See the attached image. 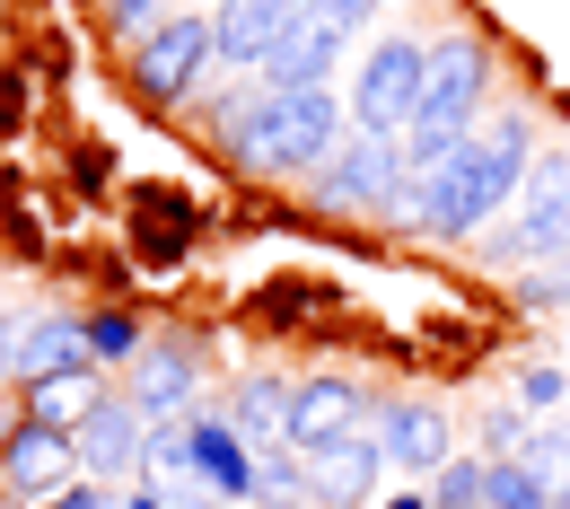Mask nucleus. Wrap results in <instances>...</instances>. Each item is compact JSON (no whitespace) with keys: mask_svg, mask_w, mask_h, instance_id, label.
I'll use <instances>...</instances> for the list:
<instances>
[{"mask_svg":"<svg viewBox=\"0 0 570 509\" xmlns=\"http://www.w3.org/2000/svg\"><path fill=\"white\" fill-rule=\"evenodd\" d=\"M368 413H377V395H368L360 378L316 369V378H298V395H289V448L316 457V448H334V439L368 431Z\"/></svg>","mask_w":570,"mask_h":509,"instance_id":"obj_8","label":"nucleus"},{"mask_svg":"<svg viewBox=\"0 0 570 509\" xmlns=\"http://www.w3.org/2000/svg\"><path fill=\"white\" fill-rule=\"evenodd\" d=\"M194 386H203L194 343H176V334H167V343H141V352H132V386H124V395L141 404L149 422H176V413L194 404Z\"/></svg>","mask_w":570,"mask_h":509,"instance_id":"obj_15","label":"nucleus"},{"mask_svg":"<svg viewBox=\"0 0 570 509\" xmlns=\"http://www.w3.org/2000/svg\"><path fill=\"white\" fill-rule=\"evenodd\" d=\"M53 509H124L106 483H71V492H53Z\"/></svg>","mask_w":570,"mask_h":509,"instance_id":"obj_31","label":"nucleus"},{"mask_svg":"<svg viewBox=\"0 0 570 509\" xmlns=\"http://www.w3.org/2000/svg\"><path fill=\"white\" fill-rule=\"evenodd\" d=\"M404 185H413V167H404V141H386V133L334 141V158L307 176V194H316L325 212H343V219H377Z\"/></svg>","mask_w":570,"mask_h":509,"instance_id":"obj_4","label":"nucleus"},{"mask_svg":"<svg viewBox=\"0 0 570 509\" xmlns=\"http://www.w3.org/2000/svg\"><path fill=\"white\" fill-rule=\"evenodd\" d=\"M298 9H307V0H298Z\"/></svg>","mask_w":570,"mask_h":509,"instance_id":"obj_38","label":"nucleus"},{"mask_svg":"<svg viewBox=\"0 0 570 509\" xmlns=\"http://www.w3.org/2000/svg\"><path fill=\"white\" fill-rule=\"evenodd\" d=\"M167 18H176L167 0H106V27H115V36H132V45H141V36H158Z\"/></svg>","mask_w":570,"mask_h":509,"instance_id":"obj_28","label":"nucleus"},{"mask_svg":"<svg viewBox=\"0 0 570 509\" xmlns=\"http://www.w3.org/2000/svg\"><path fill=\"white\" fill-rule=\"evenodd\" d=\"M518 404H527V413H544V404H562V369H553V361L518 369Z\"/></svg>","mask_w":570,"mask_h":509,"instance_id":"obj_29","label":"nucleus"},{"mask_svg":"<svg viewBox=\"0 0 570 509\" xmlns=\"http://www.w3.org/2000/svg\"><path fill=\"white\" fill-rule=\"evenodd\" d=\"M79 466L88 483H115V474H149V413L132 395H97V413L79 422Z\"/></svg>","mask_w":570,"mask_h":509,"instance_id":"obj_9","label":"nucleus"},{"mask_svg":"<svg viewBox=\"0 0 570 509\" xmlns=\"http://www.w3.org/2000/svg\"><path fill=\"white\" fill-rule=\"evenodd\" d=\"M368 422H377V448H386V466H404V474H439V466L456 457V439H448V413H439V404H422V395H395V404H377Z\"/></svg>","mask_w":570,"mask_h":509,"instance_id":"obj_12","label":"nucleus"},{"mask_svg":"<svg viewBox=\"0 0 570 509\" xmlns=\"http://www.w3.org/2000/svg\"><path fill=\"white\" fill-rule=\"evenodd\" d=\"M149 483H167V492L203 483V474H194V431H185V422H149Z\"/></svg>","mask_w":570,"mask_h":509,"instance_id":"obj_22","label":"nucleus"},{"mask_svg":"<svg viewBox=\"0 0 570 509\" xmlns=\"http://www.w3.org/2000/svg\"><path fill=\"white\" fill-rule=\"evenodd\" d=\"M553 509H570V474H562V483H553Z\"/></svg>","mask_w":570,"mask_h":509,"instance_id":"obj_37","label":"nucleus"},{"mask_svg":"<svg viewBox=\"0 0 570 509\" xmlns=\"http://www.w3.org/2000/svg\"><path fill=\"white\" fill-rule=\"evenodd\" d=\"M185 431H194L203 492H212V501H246V492H255V448H246V431H237L228 413H203V422H185Z\"/></svg>","mask_w":570,"mask_h":509,"instance_id":"obj_16","label":"nucleus"},{"mask_svg":"<svg viewBox=\"0 0 570 509\" xmlns=\"http://www.w3.org/2000/svg\"><path fill=\"white\" fill-rule=\"evenodd\" d=\"M289 18H298V0H219V18H212L219 62L228 71H264L273 45L289 36Z\"/></svg>","mask_w":570,"mask_h":509,"instance_id":"obj_14","label":"nucleus"},{"mask_svg":"<svg viewBox=\"0 0 570 509\" xmlns=\"http://www.w3.org/2000/svg\"><path fill=\"white\" fill-rule=\"evenodd\" d=\"M422 71H430V45H422V36H377V45L352 62V88H343L352 133H386V141H404V124L422 115Z\"/></svg>","mask_w":570,"mask_h":509,"instance_id":"obj_3","label":"nucleus"},{"mask_svg":"<svg viewBox=\"0 0 570 509\" xmlns=\"http://www.w3.org/2000/svg\"><path fill=\"white\" fill-rule=\"evenodd\" d=\"M97 369H62V378H36L27 386V422H53V431H79L88 413H97Z\"/></svg>","mask_w":570,"mask_h":509,"instance_id":"obj_19","label":"nucleus"},{"mask_svg":"<svg viewBox=\"0 0 570 509\" xmlns=\"http://www.w3.org/2000/svg\"><path fill=\"white\" fill-rule=\"evenodd\" d=\"M219 62L212 45V18H167L158 36H141L132 45V88L141 97H158V106H185L194 88H203V71Z\"/></svg>","mask_w":570,"mask_h":509,"instance_id":"obj_7","label":"nucleus"},{"mask_svg":"<svg viewBox=\"0 0 570 509\" xmlns=\"http://www.w3.org/2000/svg\"><path fill=\"white\" fill-rule=\"evenodd\" d=\"M132 246H141L149 264H176V255H185V203H158V194H149L141 212H132Z\"/></svg>","mask_w":570,"mask_h":509,"instance_id":"obj_21","label":"nucleus"},{"mask_svg":"<svg viewBox=\"0 0 570 509\" xmlns=\"http://www.w3.org/2000/svg\"><path fill=\"white\" fill-rule=\"evenodd\" d=\"M483 474H492V457H448L430 474V509H483Z\"/></svg>","mask_w":570,"mask_h":509,"instance_id":"obj_24","label":"nucleus"},{"mask_svg":"<svg viewBox=\"0 0 570 509\" xmlns=\"http://www.w3.org/2000/svg\"><path fill=\"white\" fill-rule=\"evenodd\" d=\"M518 466H527V474H544V483H562V474H570V431H527Z\"/></svg>","mask_w":570,"mask_h":509,"instance_id":"obj_27","label":"nucleus"},{"mask_svg":"<svg viewBox=\"0 0 570 509\" xmlns=\"http://www.w3.org/2000/svg\"><path fill=\"white\" fill-rule=\"evenodd\" d=\"M553 255H570V149H535L518 219H509V237H492V264L527 273V264H553Z\"/></svg>","mask_w":570,"mask_h":509,"instance_id":"obj_5","label":"nucleus"},{"mask_svg":"<svg viewBox=\"0 0 570 509\" xmlns=\"http://www.w3.org/2000/svg\"><path fill=\"white\" fill-rule=\"evenodd\" d=\"M255 509H298L307 501V457L298 448H255Z\"/></svg>","mask_w":570,"mask_h":509,"instance_id":"obj_20","label":"nucleus"},{"mask_svg":"<svg viewBox=\"0 0 570 509\" xmlns=\"http://www.w3.org/2000/svg\"><path fill=\"white\" fill-rule=\"evenodd\" d=\"M124 509H176V492H167V483H141V492H132Z\"/></svg>","mask_w":570,"mask_h":509,"instance_id":"obj_32","label":"nucleus"},{"mask_svg":"<svg viewBox=\"0 0 570 509\" xmlns=\"http://www.w3.org/2000/svg\"><path fill=\"white\" fill-rule=\"evenodd\" d=\"M377 509H430V492H386Z\"/></svg>","mask_w":570,"mask_h":509,"instance_id":"obj_35","label":"nucleus"},{"mask_svg":"<svg viewBox=\"0 0 570 509\" xmlns=\"http://www.w3.org/2000/svg\"><path fill=\"white\" fill-rule=\"evenodd\" d=\"M176 509H228V501H212L203 483H185V492H176Z\"/></svg>","mask_w":570,"mask_h":509,"instance_id":"obj_34","label":"nucleus"},{"mask_svg":"<svg viewBox=\"0 0 570 509\" xmlns=\"http://www.w3.org/2000/svg\"><path fill=\"white\" fill-rule=\"evenodd\" d=\"M343 53H352V27H343V18L325 9V0H307V9L289 18V36L273 45V62H264V79H273V88H325Z\"/></svg>","mask_w":570,"mask_h":509,"instance_id":"obj_10","label":"nucleus"},{"mask_svg":"<svg viewBox=\"0 0 570 509\" xmlns=\"http://www.w3.org/2000/svg\"><path fill=\"white\" fill-rule=\"evenodd\" d=\"M289 386L282 369H255V378H237V395H228V422L246 431V448H289Z\"/></svg>","mask_w":570,"mask_h":509,"instance_id":"obj_18","label":"nucleus"},{"mask_svg":"<svg viewBox=\"0 0 570 509\" xmlns=\"http://www.w3.org/2000/svg\"><path fill=\"white\" fill-rule=\"evenodd\" d=\"M377 474H386V448L368 431L334 439V448L307 457V509H368L377 501Z\"/></svg>","mask_w":570,"mask_h":509,"instance_id":"obj_11","label":"nucleus"},{"mask_svg":"<svg viewBox=\"0 0 570 509\" xmlns=\"http://www.w3.org/2000/svg\"><path fill=\"white\" fill-rule=\"evenodd\" d=\"M562 298H570V255L527 264V273H518V307H535V316H544V307H562Z\"/></svg>","mask_w":570,"mask_h":509,"instance_id":"obj_25","label":"nucleus"},{"mask_svg":"<svg viewBox=\"0 0 570 509\" xmlns=\"http://www.w3.org/2000/svg\"><path fill=\"white\" fill-rule=\"evenodd\" d=\"M527 167H535V149H500V141L474 133L439 176H413L422 228H430V237H474V228H492V219L527 194Z\"/></svg>","mask_w":570,"mask_h":509,"instance_id":"obj_2","label":"nucleus"},{"mask_svg":"<svg viewBox=\"0 0 570 509\" xmlns=\"http://www.w3.org/2000/svg\"><path fill=\"white\" fill-rule=\"evenodd\" d=\"M343 124H352V106L334 88H273V79H255V97L237 106V124L219 141H228V158L246 176H316L334 158V141H343Z\"/></svg>","mask_w":570,"mask_h":509,"instance_id":"obj_1","label":"nucleus"},{"mask_svg":"<svg viewBox=\"0 0 570 509\" xmlns=\"http://www.w3.org/2000/svg\"><path fill=\"white\" fill-rule=\"evenodd\" d=\"M483 88H492V53L474 36H439L430 45V71H422V115L413 124H448V133H474L483 124ZM404 124V133H413Z\"/></svg>","mask_w":570,"mask_h":509,"instance_id":"obj_6","label":"nucleus"},{"mask_svg":"<svg viewBox=\"0 0 570 509\" xmlns=\"http://www.w3.org/2000/svg\"><path fill=\"white\" fill-rule=\"evenodd\" d=\"M483 448H492V457H518V448H527V413H518V404H492V422H483Z\"/></svg>","mask_w":570,"mask_h":509,"instance_id":"obj_30","label":"nucleus"},{"mask_svg":"<svg viewBox=\"0 0 570 509\" xmlns=\"http://www.w3.org/2000/svg\"><path fill=\"white\" fill-rule=\"evenodd\" d=\"M483 509H553V483L527 474L518 457H492V474H483Z\"/></svg>","mask_w":570,"mask_h":509,"instance_id":"obj_23","label":"nucleus"},{"mask_svg":"<svg viewBox=\"0 0 570 509\" xmlns=\"http://www.w3.org/2000/svg\"><path fill=\"white\" fill-rule=\"evenodd\" d=\"M325 9H334L343 27H360V18H368V9H386V0H325Z\"/></svg>","mask_w":570,"mask_h":509,"instance_id":"obj_33","label":"nucleus"},{"mask_svg":"<svg viewBox=\"0 0 570 509\" xmlns=\"http://www.w3.org/2000/svg\"><path fill=\"white\" fill-rule=\"evenodd\" d=\"M9 378H18V343L0 334V386H9Z\"/></svg>","mask_w":570,"mask_h":509,"instance_id":"obj_36","label":"nucleus"},{"mask_svg":"<svg viewBox=\"0 0 570 509\" xmlns=\"http://www.w3.org/2000/svg\"><path fill=\"white\" fill-rule=\"evenodd\" d=\"M71 466H79V439L53 431V422H18L0 439V483L9 492H71Z\"/></svg>","mask_w":570,"mask_h":509,"instance_id":"obj_13","label":"nucleus"},{"mask_svg":"<svg viewBox=\"0 0 570 509\" xmlns=\"http://www.w3.org/2000/svg\"><path fill=\"white\" fill-rule=\"evenodd\" d=\"M9 343H18V378H27V386H36V378H62V369H97L88 316H36V325H18Z\"/></svg>","mask_w":570,"mask_h":509,"instance_id":"obj_17","label":"nucleus"},{"mask_svg":"<svg viewBox=\"0 0 570 509\" xmlns=\"http://www.w3.org/2000/svg\"><path fill=\"white\" fill-rule=\"evenodd\" d=\"M141 343L149 334L132 325V316H88V352H97V361H132Z\"/></svg>","mask_w":570,"mask_h":509,"instance_id":"obj_26","label":"nucleus"}]
</instances>
